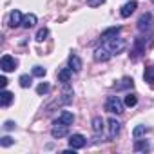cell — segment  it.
Masks as SVG:
<instances>
[{
  "instance_id": "1",
  "label": "cell",
  "mask_w": 154,
  "mask_h": 154,
  "mask_svg": "<svg viewBox=\"0 0 154 154\" xmlns=\"http://www.w3.org/2000/svg\"><path fill=\"white\" fill-rule=\"evenodd\" d=\"M154 44V40H152V35H145V36H136L134 38V54H132V58H136L138 54H143L145 53V49H149L150 45Z\"/></svg>"
},
{
  "instance_id": "2",
  "label": "cell",
  "mask_w": 154,
  "mask_h": 154,
  "mask_svg": "<svg viewBox=\"0 0 154 154\" xmlns=\"http://www.w3.org/2000/svg\"><path fill=\"white\" fill-rule=\"evenodd\" d=\"M138 29H140V33L152 35L154 20H152V15H150V13H145V15H141V17H140V20H138Z\"/></svg>"
},
{
  "instance_id": "3",
  "label": "cell",
  "mask_w": 154,
  "mask_h": 154,
  "mask_svg": "<svg viewBox=\"0 0 154 154\" xmlns=\"http://www.w3.org/2000/svg\"><path fill=\"white\" fill-rule=\"evenodd\" d=\"M123 102L118 98V96H109L107 102H105V111L107 112H112V114H122L123 112Z\"/></svg>"
},
{
  "instance_id": "4",
  "label": "cell",
  "mask_w": 154,
  "mask_h": 154,
  "mask_svg": "<svg viewBox=\"0 0 154 154\" xmlns=\"http://www.w3.org/2000/svg\"><path fill=\"white\" fill-rule=\"evenodd\" d=\"M67 132H69V125H67V123H63L60 118H58V120H54V123H53V127H51V136L60 140V138L67 136Z\"/></svg>"
},
{
  "instance_id": "5",
  "label": "cell",
  "mask_w": 154,
  "mask_h": 154,
  "mask_svg": "<svg viewBox=\"0 0 154 154\" xmlns=\"http://www.w3.org/2000/svg\"><path fill=\"white\" fill-rule=\"evenodd\" d=\"M105 45L109 47V51H111L112 54H120V53L127 47V42H125L123 38L114 36V38H111V40H107V44H105Z\"/></svg>"
},
{
  "instance_id": "6",
  "label": "cell",
  "mask_w": 154,
  "mask_h": 154,
  "mask_svg": "<svg viewBox=\"0 0 154 154\" xmlns=\"http://www.w3.org/2000/svg\"><path fill=\"white\" fill-rule=\"evenodd\" d=\"M17 65H18V62H17L13 56H9V54H4L2 60H0V67H2L4 72H11V71H15Z\"/></svg>"
},
{
  "instance_id": "7",
  "label": "cell",
  "mask_w": 154,
  "mask_h": 154,
  "mask_svg": "<svg viewBox=\"0 0 154 154\" xmlns=\"http://www.w3.org/2000/svg\"><path fill=\"white\" fill-rule=\"evenodd\" d=\"M120 129H122V123L116 118H109V122H107V136H109V140H114L118 136Z\"/></svg>"
},
{
  "instance_id": "8",
  "label": "cell",
  "mask_w": 154,
  "mask_h": 154,
  "mask_svg": "<svg viewBox=\"0 0 154 154\" xmlns=\"http://www.w3.org/2000/svg\"><path fill=\"white\" fill-rule=\"evenodd\" d=\"M85 143H87V140H85V136H82V134H72V136H69V147L74 149V150L85 147Z\"/></svg>"
},
{
  "instance_id": "9",
  "label": "cell",
  "mask_w": 154,
  "mask_h": 154,
  "mask_svg": "<svg viewBox=\"0 0 154 154\" xmlns=\"http://www.w3.org/2000/svg\"><path fill=\"white\" fill-rule=\"evenodd\" d=\"M72 89L67 85V84H63V89H62V98L56 102V105H67V103H71L72 102Z\"/></svg>"
},
{
  "instance_id": "10",
  "label": "cell",
  "mask_w": 154,
  "mask_h": 154,
  "mask_svg": "<svg viewBox=\"0 0 154 154\" xmlns=\"http://www.w3.org/2000/svg\"><path fill=\"white\" fill-rule=\"evenodd\" d=\"M111 56H112V53L109 51V47H107V45L98 47V49L94 51V60H96V62H107Z\"/></svg>"
},
{
  "instance_id": "11",
  "label": "cell",
  "mask_w": 154,
  "mask_h": 154,
  "mask_svg": "<svg viewBox=\"0 0 154 154\" xmlns=\"http://www.w3.org/2000/svg\"><path fill=\"white\" fill-rule=\"evenodd\" d=\"M120 31H122V27H120V26H112V27H109V29H105V31L102 33L100 40H102V42H107V40H111V38L118 36V33H120Z\"/></svg>"
},
{
  "instance_id": "12",
  "label": "cell",
  "mask_w": 154,
  "mask_h": 154,
  "mask_svg": "<svg viewBox=\"0 0 154 154\" xmlns=\"http://www.w3.org/2000/svg\"><path fill=\"white\" fill-rule=\"evenodd\" d=\"M67 62H69V67H71L74 72L82 71V60H80V56H78V54H74V53H72V54H69V60H67Z\"/></svg>"
},
{
  "instance_id": "13",
  "label": "cell",
  "mask_w": 154,
  "mask_h": 154,
  "mask_svg": "<svg viewBox=\"0 0 154 154\" xmlns=\"http://www.w3.org/2000/svg\"><path fill=\"white\" fill-rule=\"evenodd\" d=\"M136 8H138V4L134 2V0H131V2H127L123 8H122V11H120V15L123 17V18H129L134 11H136Z\"/></svg>"
},
{
  "instance_id": "14",
  "label": "cell",
  "mask_w": 154,
  "mask_h": 154,
  "mask_svg": "<svg viewBox=\"0 0 154 154\" xmlns=\"http://www.w3.org/2000/svg\"><path fill=\"white\" fill-rule=\"evenodd\" d=\"M22 20H24V17H22V13H20L18 9L11 11V15H9V26H11V27H18V26H22Z\"/></svg>"
},
{
  "instance_id": "15",
  "label": "cell",
  "mask_w": 154,
  "mask_h": 154,
  "mask_svg": "<svg viewBox=\"0 0 154 154\" xmlns=\"http://www.w3.org/2000/svg\"><path fill=\"white\" fill-rule=\"evenodd\" d=\"M71 76H72V69H71V67L60 69V71H58V82H62V84H69V82H71Z\"/></svg>"
},
{
  "instance_id": "16",
  "label": "cell",
  "mask_w": 154,
  "mask_h": 154,
  "mask_svg": "<svg viewBox=\"0 0 154 154\" xmlns=\"http://www.w3.org/2000/svg\"><path fill=\"white\" fill-rule=\"evenodd\" d=\"M13 100H15V94H13V93H9V91H6V89L0 93V105H2V107H9Z\"/></svg>"
},
{
  "instance_id": "17",
  "label": "cell",
  "mask_w": 154,
  "mask_h": 154,
  "mask_svg": "<svg viewBox=\"0 0 154 154\" xmlns=\"http://www.w3.org/2000/svg\"><path fill=\"white\" fill-rule=\"evenodd\" d=\"M134 87V80L132 78H129V76H127V78H123L120 84H116L114 85V89L116 91H122V89H132Z\"/></svg>"
},
{
  "instance_id": "18",
  "label": "cell",
  "mask_w": 154,
  "mask_h": 154,
  "mask_svg": "<svg viewBox=\"0 0 154 154\" xmlns=\"http://www.w3.org/2000/svg\"><path fill=\"white\" fill-rule=\"evenodd\" d=\"M36 15H33V13H29V15H26L24 17V20H22V26L26 27V29H29V27H33L35 24H36Z\"/></svg>"
},
{
  "instance_id": "19",
  "label": "cell",
  "mask_w": 154,
  "mask_h": 154,
  "mask_svg": "<svg viewBox=\"0 0 154 154\" xmlns=\"http://www.w3.org/2000/svg\"><path fill=\"white\" fill-rule=\"evenodd\" d=\"M63 123H67V125H72V122H74V114L72 112H69V111H62V114L58 116Z\"/></svg>"
},
{
  "instance_id": "20",
  "label": "cell",
  "mask_w": 154,
  "mask_h": 154,
  "mask_svg": "<svg viewBox=\"0 0 154 154\" xmlns=\"http://www.w3.org/2000/svg\"><path fill=\"white\" fill-rule=\"evenodd\" d=\"M143 78H145V82H149V84H154V65H149V67H145Z\"/></svg>"
},
{
  "instance_id": "21",
  "label": "cell",
  "mask_w": 154,
  "mask_h": 154,
  "mask_svg": "<svg viewBox=\"0 0 154 154\" xmlns=\"http://www.w3.org/2000/svg\"><path fill=\"white\" fill-rule=\"evenodd\" d=\"M93 131H94L96 134H100V132L103 131V120H102L100 116L93 118Z\"/></svg>"
},
{
  "instance_id": "22",
  "label": "cell",
  "mask_w": 154,
  "mask_h": 154,
  "mask_svg": "<svg viewBox=\"0 0 154 154\" xmlns=\"http://www.w3.org/2000/svg\"><path fill=\"white\" fill-rule=\"evenodd\" d=\"M134 150H136V152H147V150H149V141L138 140V141L134 143Z\"/></svg>"
},
{
  "instance_id": "23",
  "label": "cell",
  "mask_w": 154,
  "mask_h": 154,
  "mask_svg": "<svg viewBox=\"0 0 154 154\" xmlns=\"http://www.w3.org/2000/svg\"><path fill=\"white\" fill-rule=\"evenodd\" d=\"M123 103H125L127 107H134V105L138 103V96H136L134 93H129V94L125 96V100H123Z\"/></svg>"
},
{
  "instance_id": "24",
  "label": "cell",
  "mask_w": 154,
  "mask_h": 154,
  "mask_svg": "<svg viewBox=\"0 0 154 154\" xmlns=\"http://www.w3.org/2000/svg\"><path fill=\"white\" fill-rule=\"evenodd\" d=\"M147 132H149V127H145V125H138V127L132 131V136H134L136 140H140V138H141L143 134H147Z\"/></svg>"
},
{
  "instance_id": "25",
  "label": "cell",
  "mask_w": 154,
  "mask_h": 154,
  "mask_svg": "<svg viewBox=\"0 0 154 154\" xmlns=\"http://www.w3.org/2000/svg\"><path fill=\"white\" fill-rule=\"evenodd\" d=\"M18 82H20V87H24V89L31 87V84H33V82H31V76H29V74H22Z\"/></svg>"
},
{
  "instance_id": "26",
  "label": "cell",
  "mask_w": 154,
  "mask_h": 154,
  "mask_svg": "<svg viewBox=\"0 0 154 154\" xmlns=\"http://www.w3.org/2000/svg\"><path fill=\"white\" fill-rule=\"evenodd\" d=\"M47 35H49V31L45 29V27H42V29H38V33H36V42H44L45 38H47Z\"/></svg>"
},
{
  "instance_id": "27",
  "label": "cell",
  "mask_w": 154,
  "mask_h": 154,
  "mask_svg": "<svg viewBox=\"0 0 154 154\" xmlns=\"http://www.w3.org/2000/svg\"><path fill=\"white\" fill-rule=\"evenodd\" d=\"M45 72H47V71H45V67H40V65H35V67H33V74H35V76H38V78H44Z\"/></svg>"
},
{
  "instance_id": "28",
  "label": "cell",
  "mask_w": 154,
  "mask_h": 154,
  "mask_svg": "<svg viewBox=\"0 0 154 154\" xmlns=\"http://www.w3.org/2000/svg\"><path fill=\"white\" fill-rule=\"evenodd\" d=\"M0 145H2V147H11V145H13V138H11V136H2Z\"/></svg>"
},
{
  "instance_id": "29",
  "label": "cell",
  "mask_w": 154,
  "mask_h": 154,
  "mask_svg": "<svg viewBox=\"0 0 154 154\" xmlns=\"http://www.w3.org/2000/svg\"><path fill=\"white\" fill-rule=\"evenodd\" d=\"M49 89H51V87H49L47 84H40V85L36 87V93H38V94H47Z\"/></svg>"
},
{
  "instance_id": "30",
  "label": "cell",
  "mask_w": 154,
  "mask_h": 154,
  "mask_svg": "<svg viewBox=\"0 0 154 154\" xmlns=\"http://www.w3.org/2000/svg\"><path fill=\"white\" fill-rule=\"evenodd\" d=\"M105 2V0H87V6L89 8H98V6H102Z\"/></svg>"
},
{
  "instance_id": "31",
  "label": "cell",
  "mask_w": 154,
  "mask_h": 154,
  "mask_svg": "<svg viewBox=\"0 0 154 154\" xmlns=\"http://www.w3.org/2000/svg\"><path fill=\"white\" fill-rule=\"evenodd\" d=\"M15 125H17V123L9 120V122H6V123H4V129H6V131H13V129H15Z\"/></svg>"
},
{
  "instance_id": "32",
  "label": "cell",
  "mask_w": 154,
  "mask_h": 154,
  "mask_svg": "<svg viewBox=\"0 0 154 154\" xmlns=\"http://www.w3.org/2000/svg\"><path fill=\"white\" fill-rule=\"evenodd\" d=\"M0 85H2V89H6V85H8V78H6V76H0Z\"/></svg>"
}]
</instances>
